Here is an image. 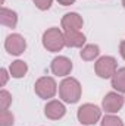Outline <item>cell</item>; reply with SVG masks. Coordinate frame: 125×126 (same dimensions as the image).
<instances>
[{
  "label": "cell",
  "mask_w": 125,
  "mask_h": 126,
  "mask_svg": "<svg viewBox=\"0 0 125 126\" xmlns=\"http://www.w3.org/2000/svg\"><path fill=\"white\" fill-rule=\"evenodd\" d=\"M35 93L41 98H52L56 94V82L50 76H43L37 81L35 84Z\"/></svg>",
  "instance_id": "obj_5"
},
{
  "label": "cell",
  "mask_w": 125,
  "mask_h": 126,
  "mask_svg": "<svg viewBox=\"0 0 125 126\" xmlns=\"http://www.w3.org/2000/svg\"><path fill=\"white\" fill-rule=\"evenodd\" d=\"M112 87L119 93H125V67H121L112 76Z\"/></svg>",
  "instance_id": "obj_13"
},
{
  "label": "cell",
  "mask_w": 125,
  "mask_h": 126,
  "mask_svg": "<svg viewBox=\"0 0 125 126\" xmlns=\"http://www.w3.org/2000/svg\"><path fill=\"white\" fill-rule=\"evenodd\" d=\"M71 70H72V63H71L69 59H66V57L59 56V57H56L52 62V72L55 75H58V76H65Z\"/></svg>",
  "instance_id": "obj_8"
},
{
  "label": "cell",
  "mask_w": 125,
  "mask_h": 126,
  "mask_svg": "<svg viewBox=\"0 0 125 126\" xmlns=\"http://www.w3.org/2000/svg\"><path fill=\"white\" fill-rule=\"evenodd\" d=\"M0 103H1V111H3V110H7L9 104L12 103V97H10V94H9L7 91H4V90L0 93Z\"/></svg>",
  "instance_id": "obj_17"
},
{
  "label": "cell",
  "mask_w": 125,
  "mask_h": 126,
  "mask_svg": "<svg viewBox=\"0 0 125 126\" xmlns=\"http://www.w3.org/2000/svg\"><path fill=\"white\" fill-rule=\"evenodd\" d=\"M65 111H66L65 106H63L61 101H56V100L47 103V106H46V109H44L46 116H47L49 119H52V120H58V119L63 117V116H65Z\"/></svg>",
  "instance_id": "obj_9"
},
{
  "label": "cell",
  "mask_w": 125,
  "mask_h": 126,
  "mask_svg": "<svg viewBox=\"0 0 125 126\" xmlns=\"http://www.w3.org/2000/svg\"><path fill=\"white\" fill-rule=\"evenodd\" d=\"M13 123V114L7 110L1 111V126H12Z\"/></svg>",
  "instance_id": "obj_18"
},
{
  "label": "cell",
  "mask_w": 125,
  "mask_h": 126,
  "mask_svg": "<svg viewBox=\"0 0 125 126\" xmlns=\"http://www.w3.org/2000/svg\"><path fill=\"white\" fill-rule=\"evenodd\" d=\"M43 44L49 51H59L65 46V34L59 28H50L43 35Z\"/></svg>",
  "instance_id": "obj_2"
},
{
  "label": "cell",
  "mask_w": 125,
  "mask_h": 126,
  "mask_svg": "<svg viewBox=\"0 0 125 126\" xmlns=\"http://www.w3.org/2000/svg\"><path fill=\"white\" fill-rule=\"evenodd\" d=\"M121 54H122V57L125 59V41L121 43Z\"/></svg>",
  "instance_id": "obj_22"
},
{
  "label": "cell",
  "mask_w": 125,
  "mask_h": 126,
  "mask_svg": "<svg viewBox=\"0 0 125 126\" xmlns=\"http://www.w3.org/2000/svg\"><path fill=\"white\" fill-rule=\"evenodd\" d=\"M99 46H96V44H90V46H85L84 48H83V51H81V57L84 59V60H87V62H90V60H94V57H97L99 56Z\"/></svg>",
  "instance_id": "obj_15"
},
{
  "label": "cell",
  "mask_w": 125,
  "mask_h": 126,
  "mask_svg": "<svg viewBox=\"0 0 125 126\" xmlns=\"http://www.w3.org/2000/svg\"><path fill=\"white\" fill-rule=\"evenodd\" d=\"M61 98L66 103H77L81 97V85L74 78H66L59 87Z\"/></svg>",
  "instance_id": "obj_1"
},
{
  "label": "cell",
  "mask_w": 125,
  "mask_h": 126,
  "mask_svg": "<svg viewBox=\"0 0 125 126\" xmlns=\"http://www.w3.org/2000/svg\"><path fill=\"white\" fill-rule=\"evenodd\" d=\"M122 104H124V97L119 95L118 93H109L104 97V100H103V107L109 113L118 111L122 107Z\"/></svg>",
  "instance_id": "obj_7"
},
{
  "label": "cell",
  "mask_w": 125,
  "mask_h": 126,
  "mask_svg": "<svg viewBox=\"0 0 125 126\" xmlns=\"http://www.w3.org/2000/svg\"><path fill=\"white\" fill-rule=\"evenodd\" d=\"M27 70H28V66L22 60H16L10 64V75L13 78H22L27 73Z\"/></svg>",
  "instance_id": "obj_14"
},
{
  "label": "cell",
  "mask_w": 125,
  "mask_h": 126,
  "mask_svg": "<svg viewBox=\"0 0 125 126\" xmlns=\"http://www.w3.org/2000/svg\"><path fill=\"white\" fill-rule=\"evenodd\" d=\"M52 1H53V0H34L35 6H37L38 9H41V10H47V9L52 6Z\"/></svg>",
  "instance_id": "obj_19"
},
{
  "label": "cell",
  "mask_w": 125,
  "mask_h": 126,
  "mask_svg": "<svg viewBox=\"0 0 125 126\" xmlns=\"http://www.w3.org/2000/svg\"><path fill=\"white\" fill-rule=\"evenodd\" d=\"M4 47H6V50H7L10 54L18 56V54H21V53L25 50L27 43H25L24 37H21L19 34H12V35H9V37L6 38Z\"/></svg>",
  "instance_id": "obj_6"
},
{
  "label": "cell",
  "mask_w": 125,
  "mask_h": 126,
  "mask_svg": "<svg viewBox=\"0 0 125 126\" xmlns=\"http://www.w3.org/2000/svg\"><path fill=\"white\" fill-rule=\"evenodd\" d=\"M100 119V109L94 104H84L78 109V120L83 125H94Z\"/></svg>",
  "instance_id": "obj_3"
},
{
  "label": "cell",
  "mask_w": 125,
  "mask_h": 126,
  "mask_svg": "<svg viewBox=\"0 0 125 126\" xmlns=\"http://www.w3.org/2000/svg\"><path fill=\"white\" fill-rule=\"evenodd\" d=\"M0 22H1L3 25L9 27V28H15V27H16V22H18V16H16L15 12H12V10L3 7L1 12H0Z\"/></svg>",
  "instance_id": "obj_12"
},
{
  "label": "cell",
  "mask_w": 125,
  "mask_h": 126,
  "mask_svg": "<svg viewBox=\"0 0 125 126\" xmlns=\"http://www.w3.org/2000/svg\"><path fill=\"white\" fill-rule=\"evenodd\" d=\"M84 43H85V37L80 31L65 32V46H68V47H81Z\"/></svg>",
  "instance_id": "obj_11"
},
{
  "label": "cell",
  "mask_w": 125,
  "mask_h": 126,
  "mask_svg": "<svg viewBox=\"0 0 125 126\" xmlns=\"http://www.w3.org/2000/svg\"><path fill=\"white\" fill-rule=\"evenodd\" d=\"M6 81H7V72L6 69H1V85H4Z\"/></svg>",
  "instance_id": "obj_20"
},
{
  "label": "cell",
  "mask_w": 125,
  "mask_h": 126,
  "mask_svg": "<svg viewBox=\"0 0 125 126\" xmlns=\"http://www.w3.org/2000/svg\"><path fill=\"white\" fill-rule=\"evenodd\" d=\"M122 4H124V7H125V0H122Z\"/></svg>",
  "instance_id": "obj_23"
},
{
  "label": "cell",
  "mask_w": 125,
  "mask_h": 126,
  "mask_svg": "<svg viewBox=\"0 0 125 126\" xmlns=\"http://www.w3.org/2000/svg\"><path fill=\"white\" fill-rule=\"evenodd\" d=\"M102 126H122V120L116 116H106L102 120Z\"/></svg>",
  "instance_id": "obj_16"
},
{
  "label": "cell",
  "mask_w": 125,
  "mask_h": 126,
  "mask_svg": "<svg viewBox=\"0 0 125 126\" xmlns=\"http://www.w3.org/2000/svg\"><path fill=\"white\" fill-rule=\"evenodd\" d=\"M62 27L65 31H80L83 27V18L78 13H66L62 19Z\"/></svg>",
  "instance_id": "obj_10"
},
{
  "label": "cell",
  "mask_w": 125,
  "mask_h": 126,
  "mask_svg": "<svg viewBox=\"0 0 125 126\" xmlns=\"http://www.w3.org/2000/svg\"><path fill=\"white\" fill-rule=\"evenodd\" d=\"M61 4H63V6H69V4H72L75 0H58Z\"/></svg>",
  "instance_id": "obj_21"
},
{
  "label": "cell",
  "mask_w": 125,
  "mask_h": 126,
  "mask_svg": "<svg viewBox=\"0 0 125 126\" xmlns=\"http://www.w3.org/2000/svg\"><path fill=\"white\" fill-rule=\"evenodd\" d=\"M94 69H96V73L100 78H112L116 72V60L113 57L104 56V57L97 60Z\"/></svg>",
  "instance_id": "obj_4"
}]
</instances>
